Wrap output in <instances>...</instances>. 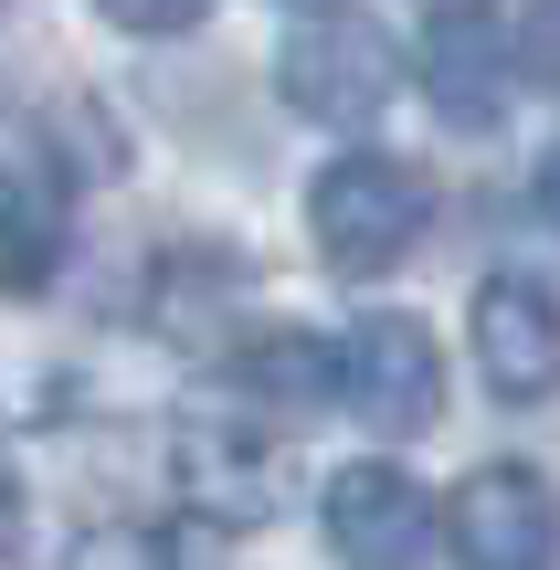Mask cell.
Segmentation results:
<instances>
[{
  "label": "cell",
  "instance_id": "6da1fadb",
  "mask_svg": "<svg viewBox=\"0 0 560 570\" xmlns=\"http://www.w3.org/2000/svg\"><path fill=\"white\" fill-rule=\"evenodd\" d=\"M434 223V190H423L413 159H381V148H350L307 180V233L338 275H381L413 254V233Z\"/></svg>",
  "mask_w": 560,
  "mask_h": 570
},
{
  "label": "cell",
  "instance_id": "7a4b0ae2",
  "mask_svg": "<svg viewBox=\"0 0 560 570\" xmlns=\"http://www.w3.org/2000/svg\"><path fill=\"white\" fill-rule=\"evenodd\" d=\"M275 85L317 127H371L402 96V42L381 21H360V11H307L286 32V53H275Z\"/></svg>",
  "mask_w": 560,
  "mask_h": 570
},
{
  "label": "cell",
  "instance_id": "3957f363",
  "mask_svg": "<svg viewBox=\"0 0 560 570\" xmlns=\"http://www.w3.org/2000/svg\"><path fill=\"white\" fill-rule=\"evenodd\" d=\"M444 550L455 570H560V497L540 465L498 454L444 497Z\"/></svg>",
  "mask_w": 560,
  "mask_h": 570
},
{
  "label": "cell",
  "instance_id": "277c9868",
  "mask_svg": "<svg viewBox=\"0 0 560 570\" xmlns=\"http://www.w3.org/2000/svg\"><path fill=\"white\" fill-rule=\"evenodd\" d=\"M169 487H180V508L212 518V529H265L275 497H286V444L233 423V412H180V433H169Z\"/></svg>",
  "mask_w": 560,
  "mask_h": 570
},
{
  "label": "cell",
  "instance_id": "5b68a950",
  "mask_svg": "<svg viewBox=\"0 0 560 570\" xmlns=\"http://www.w3.org/2000/svg\"><path fill=\"white\" fill-rule=\"evenodd\" d=\"M317 529H328L338 570H423V560H434V539H444V508L402 465H381V454H371V465H338L328 475Z\"/></svg>",
  "mask_w": 560,
  "mask_h": 570
},
{
  "label": "cell",
  "instance_id": "8992f818",
  "mask_svg": "<svg viewBox=\"0 0 560 570\" xmlns=\"http://www.w3.org/2000/svg\"><path fill=\"white\" fill-rule=\"evenodd\" d=\"M338 402L360 412V423L381 433H423L444 412V348L423 317H402V306H371V317L338 338Z\"/></svg>",
  "mask_w": 560,
  "mask_h": 570
},
{
  "label": "cell",
  "instance_id": "52a82bcc",
  "mask_svg": "<svg viewBox=\"0 0 560 570\" xmlns=\"http://www.w3.org/2000/svg\"><path fill=\"white\" fill-rule=\"evenodd\" d=\"M465 338H477V370L498 402H550L560 391V296L540 275H487L477 306H465Z\"/></svg>",
  "mask_w": 560,
  "mask_h": 570
},
{
  "label": "cell",
  "instance_id": "ba28073f",
  "mask_svg": "<svg viewBox=\"0 0 560 570\" xmlns=\"http://www.w3.org/2000/svg\"><path fill=\"white\" fill-rule=\"evenodd\" d=\"M413 75H423V96H434L444 127H498L508 117V85H519L529 63H519V42H508L487 11H434Z\"/></svg>",
  "mask_w": 560,
  "mask_h": 570
},
{
  "label": "cell",
  "instance_id": "9c48e42d",
  "mask_svg": "<svg viewBox=\"0 0 560 570\" xmlns=\"http://www.w3.org/2000/svg\"><path fill=\"white\" fill-rule=\"evenodd\" d=\"M0 212H11V296H42V285H53V265H63V233H75V180H53V159H42L32 127L11 138Z\"/></svg>",
  "mask_w": 560,
  "mask_h": 570
},
{
  "label": "cell",
  "instance_id": "30bf717a",
  "mask_svg": "<svg viewBox=\"0 0 560 570\" xmlns=\"http://www.w3.org/2000/svg\"><path fill=\"white\" fill-rule=\"evenodd\" d=\"M328 381H338V348L317 338V327H244V338H223V391L233 402L307 412Z\"/></svg>",
  "mask_w": 560,
  "mask_h": 570
},
{
  "label": "cell",
  "instance_id": "8fae6325",
  "mask_svg": "<svg viewBox=\"0 0 560 570\" xmlns=\"http://www.w3.org/2000/svg\"><path fill=\"white\" fill-rule=\"evenodd\" d=\"M63 570H180V550H169L148 518H106V529L75 539V560H63Z\"/></svg>",
  "mask_w": 560,
  "mask_h": 570
},
{
  "label": "cell",
  "instance_id": "7c38bea8",
  "mask_svg": "<svg viewBox=\"0 0 560 570\" xmlns=\"http://www.w3.org/2000/svg\"><path fill=\"white\" fill-rule=\"evenodd\" d=\"M117 32H190V21L212 11V0H96Z\"/></svg>",
  "mask_w": 560,
  "mask_h": 570
},
{
  "label": "cell",
  "instance_id": "4fadbf2b",
  "mask_svg": "<svg viewBox=\"0 0 560 570\" xmlns=\"http://www.w3.org/2000/svg\"><path fill=\"white\" fill-rule=\"evenodd\" d=\"M519 63H529V85H560V0L519 11Z\"/></svg>",
  "mask_w": 560,
  "mask_h": 570
},
{
  "label": "cell",
  "instance_id": "5bb4252c",
  "mask_svg": "<svg viewBox=\"0 0 560 570\" xmlns=\"http://www.w3.org/2000/svg\"><path fill=\"white\" fill-rule=\"evenodd\" d=\"M529 202H540V223L560 233V148H550V159H540V180H529Z\"/></svg>",
  "mask_w": 560,
  "mask_h": 570
},
{
  "label": "cell",
  "instance_id": "9a60e30c",
  "mask_svg": "<svg viewBox=\"0 0 560 570\" xmlns=\"http://www.w3.org/2000/svg\"><path fill=\"white\" fill-rule=\"evenodd\" d=\"M423 11H487V0H423Z\"/></svg>",
  "mask_w": 560,
  "mask_h": 570
},
{
  "label": "cell",
  "instance_id": "2e32d148",
  "mask_svg": "<svg viewBox=\"0 0 560 570\" xmlns=\"http://www.w3.org/2000/svg\"><path fill=\"white\" fill-rule=\"evenodd\" d=\"M296 11H350V0H296Z\"/></svg>",
  "mask_w": 560,
  "mask_h": 570
}]
</instances>
